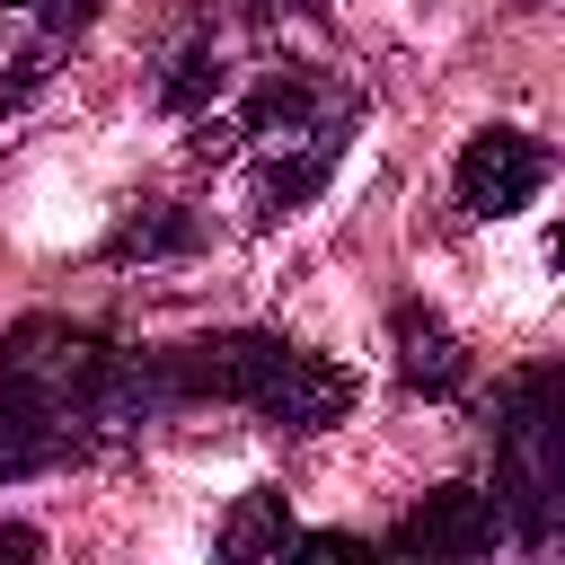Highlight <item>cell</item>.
Wrapping results in <instances>:
<instances>
[{
    "instance_id": "1",
    "label": "cell",
    "mask_w": 565,
    "mask_h": 565,
    "mask_svg": "<svg viewBox=\"0 0 565 565\" xmlns=\"http://www.w3.org/2000/svg\"><path fill=\"white\" fill-rule=\"evenodd\" d=\"M159 88L185 115L194 150L238 185L247 221L300 212L335 177L353 124H362V88L335 62H318L309 35H291V18L274 0L203 9L185 26V44L168 53Z\"/></svg>"
},
{
    "instance_id": "2",
    "label": "cell",
    "mask_w": 565,
    "mask_h": 565,
    "mask_svg": "<svg viewBox=\"0 0 565 565\" xmlns=\"http://www.w3.org/2000/svg\"><path fill=\"white\" fill-rule=\"evenodd\" d=\"M168 424L159 362L79 318H18L0 344V486L97 459Z\"/></svg>"
},
{
    "instance_id": "3",
    "label": "cell",
    "mask_w": 565,
    "mask_h": 565,
    "mask_svg": "<svg viewBox=\"0 0 565 565\" xmlns=\"http://www.w3.org/2000/svg\"><path fill=\"white\" fill-rule=\"evenodd\" d=\"M159 388H168V415L177 406H247L256 424L274 433H327L344 406H353V380L335 362H318L309 344L291 335H256V327H221V335H194V344H159Z\"/></svg>"
},
{
    "instance_id": "4",
    "label": "cell",
    "mask_w": 565,
    "mask_h": 565,
    "mask_svg": "<svg viewBox=\"0 0 565 565\" xmlns=\"http://www.w3.org/2000/svg\"><path fill=\"white\" fill-rule=\"evenodd\" d=\"M494 494L521 547H547L565 521V371L530 362L494 388Z\"/></svg>"
},
{
    "instance_id": "5",
    "label": "cell",
    "mask_w": 565,
    "mask_h": 565,
    "mask_svg": "<svg viewBox=\"0 0 565 565\" xmlns=\"http://www.w3.org/2000/svg\"><path fill=\"white\" fill-rule=\"evenodd\" d=\"M88 18H97V0H0V115L26 106L71 62Z\"/></svg>"
},
{
    "instance_id": "6",
    "label": "cell",
    "mask_w": 565,
    "mask_h": 565,
    "mask_svg": "<svg viewBox=\"0 0 565 565\" xmlns=\"http://www.w3.org/2000/svg\"><path fill=\"white\" fill-rule=\"evenodd\" d=\"M503 539H512V521H503V494H494V486H441V494H424L397 530H380L388 556H486V547H503Z\"/></svg>"
},
{
    "instance_id": "7",
    "label": "cell",
    "mask_w": 565,
    "mask_h": 565,
    "mask_svg": "<svg viewBox=\"0 0 565 565\" xmlns=\"http://www.w3.org/2000/svg\"><path fill=\"white\" fill-rule=\"evenodd\" d=\"M539 185H547V141H530V132H512V124L468 132V150H459V212H468V221H503V212H521Z\"/></svg>"
},
{
    "instance_id": "8",
    "label": "cell",
    "mask_w": 565,
    "mask_h": 565,
    "mask_svg": "<svg viewBox=\"0 0 565 565\" xmlns=\"http://www.w3.org/2000/svg\"><path fill=\"white\" fill-rule=\"evenodd\" d=\"M388 327H397V371H406L424 397H450V388H468V353H459V335H450L433 309H415V300H406Z\"/></svg>"
},
{
    "instance_id": "9",
    "label": "cell",
    "mask_w": 565,
    "mask_h": 565,
    "mask_svg": "<svg viewBox=\"0 0 565 565\" xmlns=\"http://www.w3.org/2000/svg\"><path fill=\"white\" fill-rule=\"evenodd\" d=\"M282 547H300V530H291L282 494H247V512L221 530V556H282Z\"/></svg>"
},
{
    "instance_id": "10",
    "label": "cell",
    "mask_w": 565,
    "mask_h": 565,
    "mask_svg": "<svg viewBox=\"0 0 565 565\" xmlns=\"http://www.w3.org/2000/svg\"><path fill=\"white\" fill-rule=\"evenodd\" d=\"M0 556H35V530H0Z\"/></svg>"
}]
</instances>
